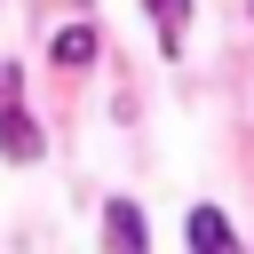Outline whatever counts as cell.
<instances>
[{
  "mask_svg": "<svg viewBox=\"0 0 254 254\" xmlns=\"http://www.w3.org/2000/svg\"><path fill=\"white\" fill-rule=\"evenodd\" d=\"M56 64H64V71L95 64V32H87V24H64V32H56Z\"/></svg>",
  "mask_w": 254,
  "mask_h": 254,
  "instance_id": "4",
  "label": "cell"
},
{
  "mask_svg": "<svg viewBox=\"0 0 254 254\" xmlns=\"http://www.w3.org/2000/svg\"><path fill=\"white\" fill-rule=\"evenodd\" d=\"M103 238H111V254H143V214L127 198H111L103 206Z\"/></svg>",
  "mask_w": 254,
  "mask_h": 254,
  "instance_id": "3",
  "label": "cell"
},
{
  "mask_svg": "<svg viewBox=\"0 0 254 254\" xmlns=\"http://www.w3.org/2000/svg\"><path fill=\"white\" fill-rule=\"evenodd\" d=\"M151 16H159V48L183 56V0H151Z\"/></svg>",
  "mask_w": 254,
  "mask_h": 254,
  "instance_id": "5",
  "label": "cell"
},
{
  "mask_svg": "<svg viewBox=\"0 0 254 254\" xmlns=\"http://www.w3.org/2000/svg\"><path fill=\"white\" fill-rule=\"evenodd\" d=\"M0 151L8 159H40V127H32V111L16 103V71L0 64Z\"/></svg>",
  "mask_w": 254,
  "mask_h": 254,
  "instance_id": "1",
  "label": "cell"
},
{
  "mask_svg": "<svg viewBox=\"0 0 254 254\" xmlns=\"http://www.w3.org/2000/svg\"><path fill=\"white\" fill-rule=\"evenodd\" d=\"M183 238H190V254H238L222 206H190V214H183Z\"/></svg>",
  "mask_w": 254,
  "mask_h": 254,
  "instance_id": "2",
  "label": "cell"
}]
</instances>
